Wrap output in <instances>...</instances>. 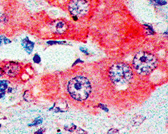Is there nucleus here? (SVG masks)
Listing matches in <instances>:
<instances>
[{
    "mask_svg": "<svg viewBox=\"0 0 168 134\" xmlns=\"http://www.w3.org/2000/svg\"><path fill=\"white\" fill-rule=\"evenodd\" d=\"M91 83L84 76H76L69 81L67 90L75 100L82 101L89 97L91 93Z\"/></svg>",
    "mask_w": 168,
    "mask_h": 134,
    "instance_id": "obj_1",
    "label": "nucleus"
},
{
    "mask_svg": "<svg viewBox=\"0 0 168 134\" xmlns=\"http://www.w3.org/2000/svg\"><path fill=\"white\" fill-rule=\"evenodd\" d=\"M132 65L139 74L147 75L157 67V60L153 54L140 52L135 56Z\"/></svg>",
    "mask_w": 168,
    "mask_h": 134,
    "instance_id": "obj_2",
    "label": "nucleus"
},
{
    "mask_svg": "<svg viewBox=\"0 0 168 134\" xmlns=\"http://www.w3.org/2000/svg\"><path fill=\"white\" fill-rule=\"evenodd\" d=\"M132 71L130 66L124 63H116L110 69L109 76L112 82L116 85H124L132 78Z\"/></svg>",
    "mask_w": 168,
    "mask_h": 134,
    "instance_id": "obj_3",
    "label": "nucleus"
},
{
    "mask_svg": "<svg viewBox=\"0 0 168 134\" xmlns=\"http://www.w3.org/2000/svg\"><path fill=\"white\" fill-rule=\"evenodd\" d=\"M89 5L85 0H72L69 5V10L73 18L77 20L87 14Z\"/></svg>",
    "mask_w": 168,
    "mask_h": 134,
    "instance_id": "obj_4",
    "label": "nucleus"
},
{
    "mask_svg": "<svg viewBox=\"0 0 168 134\" xmlns=\"http://www.w3.org/2000/svg\"><path fill=\"white\" fill-rule=\"evenodd\" d=\"M20 66L15 62H9L3 67V72L11 77H15L19 74Z\"/></svg>",
    "mask_w": 168,
    "mask_h": 134,
    "instance_id": "obj_5",
    "label": "nucleus"
},
{
    "mask_svg": "<svg viewBox=\"0 0 168 134\" xmlns=\"http://www.w3.org/2000/svg\"><path fill=\"white\" fill-rule=\"evenodd\" d=\"M22 45L28 54L31 53L32 50H33V48H34L33 42L30 41V40H28L27 38H26L22 41Z\"/></svg>",
    "mask_w": 168,
    "mask_h": 134,
    "instance_id": "obj_6",
    "label": "nucleus"
},
{
    "mask_svg": "<svg viewBox=\"0 0 168 134\" xmlns=\"http://www.w3.org/2000/svg\"><path fill=\"white\" fill-rule=\"evenodd\" d=\"M10 84V82L6 80H1L0 81V99L2 98L5 95V92L6 89H8V85Z\"/></svg>",
    "mask_w": 168,
    "mask_h": 134,
    "instance_id": "obj_7",
    "label": "nucleus"
},
{
    "mask_svg": "<svg viewBox=\"0 0 168 134\" xmlns=\"http://www.w3.org/2000/svg\"><path fill=\"white\" fill-rule=\"evenodd\" d=\"M55 28H56L57 32H58V33H63L65 30H67V26L64 22H59L58 23L56 24Z\"/></svg>",
    "mask_w": 168,
    "mask_h": 134,
    "instance_id": "obj_8",
    "label": "nucleus"
},
{
    "mask_svg": "<svg viewBox=\"0 0 168 134\" xmlns=\"http://www.w3.org/2000/svg\"><path fill=\"white\" fill-rule=\"evenodd\" d=\"M11 41L9 39H8L7 38H5V36H0V46L1 45V44H7L8 43H10Z\"/></svg>",
    "mask_w": 168,
    "mask_h": 134,
    "instance_id": "obj_9",
    "label": "nucleus"
},
{
    "mask_svg": "<svg viewBox=\"0 0 168 134\" xmlns=\"http://www.w3.org/2000/svg\"><path fill=\"white\" fill-rule=\"evenodd\" d=\"M33 60L34 62H36V63H39L40 62V56L38 55V54H36L35 56H34V57L33 58Z\"/></svg>",
    "mask_w": 168,
    "mask_h": 134,
    "instance_id": "obj_10",
    "label": "nucleus"
},
{
    "mask_svg": "<svg viewBox=\"0 0 168 134\" xmlns=\"http://www.w3.org/2000/svg\"><path fill=\"white\" fill-rule=\"evenodd\" d=\"M42 122V119H36V120L35 121V122H34V123H32V125H39V124H40V123H41Z\"/></svg>",
    "mask_w": 168,
    "mask_h": 134,
    "instance_id": "obj_11",
    "label": "nucleus"
},
{
    "mask_svg": "<svg viewBox=\"0 0 168 134\" xmlns=\"http://www.w3.org/2000/svg\"><path fill=\"white\" fill-rule=\"evenodd\" d=\"M99 106H100V108H101V109H103V110H104V111H108V109H107V108H106V107L105 106H104V105H102V104H100V105H99Z\"/></svg>",
    "mask_w": 168,
    "mask_h": 134,
    "instance_id": "obj_12",
    "label": "nucleus"
},
{
    "mask_svg": "<svg viewBox=\"0 0 168 134\" xmlns=\"http://www.w3.org/2000/svg\"><path fill=\"white\" fill-rule=\"evenodd\" d=\"M65 42H48V44H63Z\"/></svg>",
    "mask_w": 168,
    "mask_h": 134,
    "instance_id": "obj_13",
    "label": "nucleus"
},
{
    "mask_svg": "<svg viewBox=\"0 0 168 134\" xmlns=\"http://www.w3.org/2000/svg\"><path fill=\"white\" fill-rule=\"evenodd\" d=\"M80 50L83 52V53H85V54H88V52H87V50H86L85 48H84L83 47H81Z\"/></svg>",
    "mask_w": 168,
    "mask_h": 134,
    "instance_id": "obj_14",
    "label": "nucleus"
},
{
    "mask_svg": "<svg viewBox=\"0 0 168 134\" xmlns=\"http://www.w3.org/2000/svg\"><path fill=\"white\" fill-rule=\"evenodd\" d=\"M118 131L117 130V129H111V130H110L109 131H108V133H118Z\"/></svg>",
    "mask_w": 168,
    "mask_h": 134,
    "instance_id": "obj_15",
    "label": "nucleus"
},
{
    "mask_svg": "<svg viewBox=\"0 0 168 134\" xmlns=\"http://www.w3.org/2000/svg\"><path fill=\"white\" fill-rule=\"evenodd\" d=\"M3 73H4L3 70H2V69L1 68H0V76H2V75L3 74Z\"/></svg>",
    "mask_w": 168,
    "mask_h": 134,
    "instance_id": "obj_16",
    "label": "nucleus"
},
{
    "mask_svg": "<svg viewBox=\"0 0 168 134\" xmlns=\"http://www.w3.org/2000/svg\"><path fill=\"white\" fill-rule=\"evenodd\" d=\"M0 127H1V125H0Z\"/></svg>",
    "mask_w": 168,
    "mask_h": 134,
    "instance_id": "obj_17",
    "label": "nucleus"
}]
</instances>
